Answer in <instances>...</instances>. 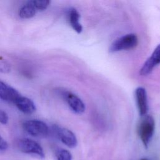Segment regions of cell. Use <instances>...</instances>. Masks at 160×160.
<instances>
[{
	"mask_svg": "<svg viewBox=\"0 0 160 160\" xmlns=\"http://www.w3.org/2000/svg\"><path fill=\"white\" fill-rule=\"evenodd\" d=\"M155 129V122L154 118L150 115H145L141 119L138 128V132L139 136L144 144L147 148L153 136Z\"/></svg>",
	"mask_w": 160,
	"mask_h": 160,
	"instance_id": "6da1fadb",
	"label": "cell"
},
{
	"mask_svg": "<svg viewBox=\"0 0 160 160\" xmlns=\"http://www.w3.org/2000/svg\"><path fill=\"white\" fill-rule=\"evenodd\" d=\"M138 44V38L135 34H127L116 39L110 46L109 51L118 52L134 48Z\"/></svg>",
	"mask_w": 160,
	"mask_h": 160,
	"instance_id": "7a4b0ae2",
	"label": "cell"
},
{
	"mask_svg": "<svg viewBox=\"0 0 160 160\" xmlns=\"http://www.w3.org/2000/svg\"><path fill=\"white\" fill-rule=\"evenodd\" d=\"M24 129L30 135L37 138H45L49 132L48 125L42 121L31 119L23 122Z\"/></svg>",
	"mask_w": 160,
	"mask_h": 160,
	"instance_id": "3957f363",
	"label": "cell"
},
{
	"mask_svg": "<svg viewBox=\"0 0 160 160\" xmlns=\"http://www.w3.org/2000/svg\"><path fill=\"white\" fill-rule=\"evenodd\" d=\"M61 95L67 102L70 109L76 114H82L85 111V104L75 94L68 91H61Z\"/></svg>",
	"mask_w": 160,
	"mask_h": 160,
	"instance_id": "277c9868",
	"label": "cell"
},
{
	"mask_svg": "<svg viewBox=\"0 0 160 160\" xmlns=\"http://www.w3.org/2000/svg\"><path fill=\"white\" fill-rule=\"evenodd\" d=\"M18 148L21 151L24 153L35 154L41 158L45 157L42 147L34 140L28 138L20 139L18 142Z\"/></svg>",
	"mask_w": 160,
	"mask_h": 160,
	"instance_id": "5b68a950",
	"label": "cell"
},
{
	"mask_svg": "<svg viewBox=\"0 0 160 160\" xmlns=\"http://www.w3.org/2000/svg\"><path fill=\"white\" fill-rule=\"evenodd\" d=\"M160 64V44L154 49L150 57L144 62L139 71V74L142 76L149 75L158 65Z\"/></svg>",
	"mask_w": 160,
	"mask_h": 160,
	"instance_id": "8992f818",
	"label": "cell"
},
{
	"mask_svg": "<svg viewBox=\"0 0 160 160\" xmlns=\"http://www.w3.org/2000/svg\"><path fill=\"white\" fill-rule=\"evenodd\" d=\"M54 131L56 136L65 145L69 148H74L77 145V139L75 134L69 129L59 127L57 125L53 127Z\"/></svg>",
	"mask_w": 160,
	"mask_h": 160,
	"instance_id": "52a82bcc",
	"label": "cell"
},
{
	"mask_svg": "<svg viewBox=\"0 0 160 160\" xmlns=\"http://www.w3.org/2000/svg\"><path fill=\"white\" fill-rule=\"evenodd\" d=\"M135 98L139 113L141 116L146 115L148 111L147 92L142 87H138L135 90Z\"/></svg>",
	"mask_w": 160,
	"mask_h": 160,
	"instance_id": "ba28073f",
	"label": "cell"
},
{
	"mask_svg": "<svg viewBox=\"0 0 160 160\" xmlns=\"http://www.w3.org/2000/svg\"><path fill=\"white\" fill-rule=\"evenodd\" d=\"M20 96L16 89L0 81V99L6 102L14 103L15 100Z\"/></svg>",
	"mask_w": 160,
	"mask_h": 160,
	"instance_id": "9c48e42d",
	"label": "cell"
},
{
	"mask_svg": "<svg viewBox=\"0 0 160 160\" xmlns=\"http://www.w3.org/2000/svg\"><path fill=\"white\" fill-rule=\"evenodd\" d=\"M14 103L21 112L25 114H32L36 109L34 102L31 99L24 96H19Z\"/></svg>",
	"mask_w": 160,
	"mask_h": 160,
	"instance_id": "30bf717a",
	"label": "cell"
},
{
	"mask_svg": "<svg viewBox=\"0 0 160 160\" xmlns=\"http://www.w3.org/2000/svg\"><path fill=\"white\" fill-rule=\"evenodd\" d=\"M68 16L69 22L72 28L76 32L81 33L82 31V26L79 22L80 14L78 11L74 8H71L68 10Z\"/></svg>",
	"mask_w": 160,
	"mask_h": 160,
	"instance_id": "8fae6325",
	"label": "cell"
},
{
	"mask_svg": "<svg viewBox=\"0 0 160 160\" xmlns=\"http://www.w3.org/2000/svg\"><path fill=\"white\" fill-rule=\"evenodd\" d=\"M37 12L32 1H29L19 9V16L22 19H29L34 17Z\"/></svg>",
	"mask_w": 160,
	"mask_h": 160,
	"instance_id": "7c38bea8",
	"label": "cell"
},
{
	"mask_svg": "<svg viewBox=\"0 0 160 160\" xmlns=\"http://www.w3.org/2000/svg\"><path fill=\"white\" fill-rule=\"evenodd\" d=\"M32 2L37 11H44L49 6L50 1L49 0H33Z\"/></svg>",
	"mask_w": 160,
	"mask_h": 160,
	"instance_id": "4fadbf2b",
	"label": "cell"
},
{
	"mask_svg": "<svg viewBox=\"0 0 160 160\" xmlns=\"http://www.w3.org/2000/svg\"><path fill=\"white\" fill-rule=\"evenodd\" d=\"M58 160H72V156L66 149H61L58 154Z\"/></svg>",
	"mask_w": 160,
	"mask_h": 160,
	"instance_id": "5bb4252c",
	"label": "cell"
},
{
	"mask_svg": "<svg viewBox=\"0 0 160 160\" xmlns=\"http://www.w3.org/2000/svg\"><path fill=\"white\" fill-rule=\"evenodd\" d=\"M10 71V64L6 60L0 57V72L2 73H9Z\"/></svg>",
	"mask_w": 160,
	"mask_h": 160,
	"instance_id": "9a60e30c",
	"label": "cell"
},
{
	"mask_svg": "<svg viewBox=\"0 0 160 160\" xmlns=\"http://www.w3.org/2000/svg\"><path fill=\"white\" fill-rule=\"evenodd\" d=\"M8 116L7 113L2 109H0V122L6 124L8 122Z\"/></svg>",
	"mask_w": 160,
	"mask_h": 160,
	"instance_id": "2e32d148",
	"label": "cell"
},
{
	"mask_svg": "<svg viewBox=\"0 0 160 160\" xmlns=\"http://www.w3.org/2000/svg\"><path fill=\"white\" fill-rule=\"evenodd\" d=\"M8 148L7 142L0 136V151H4Z\"/></svg>",
	"mask_w": 160,
	"mask_h": 160,
	"instance_id": "e0dca14e",
	"label": "cell"
},
{
	"mask_svg": "<svg viewBox=\"0 0 160 160\" xmlns=\"http://www.w3.org/2000/svg\"><path fill=\"white\" fill-rule=\"evenodd\" d=\"M141 160H148V159H145V158H143V159H141Z\"/></svg>",
	"mask_w": 160,
	"mask_h": 160,
	"instance_id": "ac0fdd59",
	"label": "cell"
}]
</instances>
